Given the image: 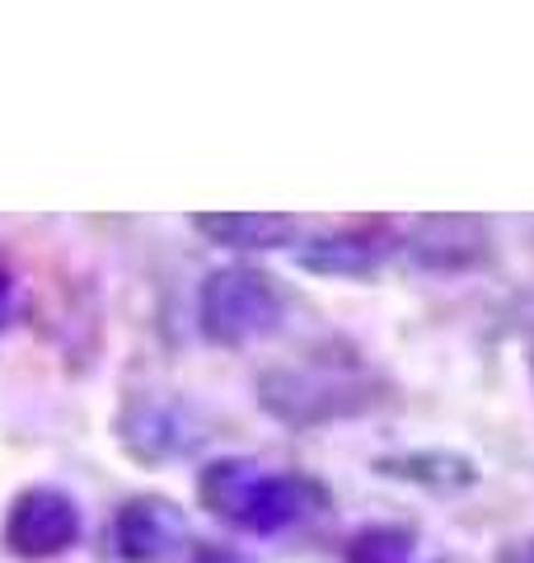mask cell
Masks as SVG:
<instances>
[{
    "label": "cell",
    "mask_w": 534,
    "mask_h": 563,
    "mask_svg": "<svg viewBox=\"0 0 534 563\" xmlns=\"http://www.w3.org/2000/svg\"><path fill=\"white\" fill-rule=\"evenodd\" d=\"M530 366H534V347H530Z\"/></svg>",
    "instance_id": "cell-15"
},
{
    "label": "cell",
    "mask_w": 534,
    "mask_h": 563,
    "mask_svg": "<svg viewBox=\"0 0 534 563\" xmlns=\"http://www.w3.org/2000/svg\"><path fill=\"white\" fill-rule=\"evenodd\" d=\"M118 442L127 455H136V461L155 465V461H178V455H188L202 442V432H198V422L188 418L183 404L136 399L118 418Z\"/></svg>",
    "instance_id": "cell-7"
},
{
    "label": "cell",
    "mask_w": 534,
    "mask_h": 563,
    "mask_svg": "<svg viewBox=\"0 0 534 563\" xmlns=\"http://www.w3.org/2000/svg\"><path fill=\"white\" fill-rule=\"evenodd\" d=\"M198 498L216 521L235 526L248 536H281L296 531L333 507L329 484L300 470H277L263 474L244 455H216L198 474Z\"/></svg>",
    "instance_id": "cell-1"
},
{
    "label": "cell",
    "mask_w": 534,
    "mask_h": 563,
    "mask_svg": "<svg viewBox=\"0 0 534 563\" xmlns=\"http://www.w3.org/2000/svg\"><path fill=\"white\" fill-rule=\"evenodd\" d=\"M188 225L202 240L235 254L281 250V244L296 240V217H281V211H207V217H192Z\"/></svg>",
    "instance_id": "cell-8"
},
{
    "label": "cell",
    "mask_w": 534,
    "mask_h": 563,
    "mask_svg": "<svg viewBox=\"0 0 534 563\" xmlns=\"http://www.w3.org/2000/svg\"><path fill=\"white\" fill-rule=\"evenodd\" d=\"M376 474L426 488V493H465L478 484V465L455 451H394V455H380Z\"/></svg>",
    "instance_id": "cell-10"
},
{
    "label": "cell",
    "mask_w": 534,
    "mask_h": 563,
    "mask_svg": "<svg viewBox=\"0 0 534 563\" xmlns=\"http://www.w3.org/2000/svg\"><path fill=\"white\" fill-rule=\"evenodd\" d=\"M343 563H422L418 559V531L413 526H399V521L366 526V531L352 536Z\"/></svg>",
    "instance_id": "cell-11"
},
{
    "label": "cell",
    "mask_w": 534,
    "mask_h": 563,
    "mask_svg": "<svg viewBox=\"0 0 534 563\" xmlns=\"http://www.w3.org/2000/svg\"><path fill=\"white\" fill-rule=\"evenodd\" d=\"M14 296H20V287H14V277L0 268V329H10V320H14Z\"/></svg>",
    "instance_id": "cell-13"
},
{
    "label": "cell",
    "mask_w": 534,
    "mask_h": 563,
    "mask_svg": "<svg viewBox=\"0 0 534 563\" xmlns=\"http://www.w3.org/2000/svg\"><path fill=\"white\" fill-rule=\"evenodd\" d=\"M389 240L376 231H333L296 250V263L319 277H370L385 263Z\"/></svg>",
    "instance_id": "cell-9"
},
{
    "label": "cell",
    "mask_w": 534,
    "mask_h": 563,
    "mask_svg": "<svg viewBox=\"0 0 534 563\" xmlns=\"http://www.w3.org/2000/svg\"><path fill=\"white\" fill-rule=\"evenodd\" d=\"M80 531H85L80 503L57 484H33L24 493H14L5 526H0V544H5V554L24 563H47V559H62L66 550H76Z\"/></svg>",
    "instance_id": "cell-4"
},
{
    "label": "cell",
    "mask_w": 534,
    "mask_h": 563,
    "mask_svg": "<svg viewBox=\"0 0 534 563\" xmlns=\"http://www.w3.org/2000/svg\"><path fill=\"white\" fill-rule=\"evenodd\" d=\"M403 254L422 273H469L492 254L483 217H418L403 235Z\"/></svg>",
    "instance_id": "cell-6"
},
{
    "label": "cell",
    "mask_w": 534,
    "mask_h": 563,
    "mask_svg": "<svg viewBox=\"0 0 534 563\" xmlns=\"http://www.w3.org/2000/svg\"><path fill=\"white\" fill-rule=\"evenodd\" d=\"M497 563H534V540H515V544H507V550L497 554Z\"/></svg>",
    "instance_id": "cell-14"
},
{
    "label": "cell",
    "mask_w": 534,
    "mask_h": 563,
    "mask_svg": "<svg viewBox=\"0 0 534 563\" xmlns=\"http://www.w3.org/2000/svg\"><path fill=\"white\" fill-rule=\"evenodd\" d=\"M389 399V385L361 366H272L258 376V409L287 428L361 418Z\"/></svg>",
    "instance_id": "cell-2"
},
{
    "label": "cell",
    "mask_w": 534,
    "mask_h": 563,
    "mask_svg": "<svg viewBox=\"0 0 534 563\" xmlns=\"http://www.w3.org/2000/svg\"><path fill=\"white\" fill-rule=\"evenodd\" d=\"M188 563H254V559L235 550V544H192Z\"/></svg>",
    "instance_id": "cell-12"
},
{
    "label": "cell",
    "mask_w": 534,
    "mask_h": 563,
    "mask_svg": "<svg viewBox=\"0 0 534 563\" xmlns=\"http://www.w3.org/2000/svg\"><path fill=\"white\" fill-rule=\"evenodd\" d=\"M109 544L122 563H169L188 544V517L178 503L141 493V498H127L113 512Z\"/></svg>",
    "instance_id": "cell-5"
},
{
    "label": "cell",
    "mask_w": 534,
    "mask_h": 563,
    "mask_svg": "<svg viewBox=\"0 0 534 563\" xmlns=\"http://www.w3.org/2000/svg\"><path fill=\"white\" fill-rule=\"evenodd\" d=\"M281 301L277 282L263 268L248 263H225V268L207 273L202 291H198V324L207 333V343L216 347H248L281 329Z\"/></svg>",
    "instance_id": "cell-3"
}]
</instances>
